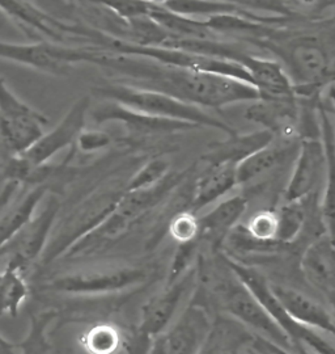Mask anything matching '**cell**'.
Wrapping results in <instances>:
<instances>
[{"label": "cell", "mask_w": 335, "mask_h": 354, "mask_svg": "<svg viewBox=\"0 0 335 354\" xmlns=\"http://www.w3.org/2000/svg\"><path fill=\"white\" fill-rule=\"evenodd\" d=\"M113 71L137 82L131 86L162 92L204 109H220L261 99L258 91L247 82L159 64L140 57L118 54Z\"/></svg>", "instance_id": "1"}, {"label": "cell", "mask_w": 335, "mask_h": 354, "mask_svg": "<svg viewBox=\"0 0 335 354\" xmlns=\"http://www.w3.org/2000/svg\"><path fill=\"white\" fill-rule=\"evenodd\" d=\"M285 68L298 97L314 99L335 82V26L296 32L275 30L250 39Z\"/></svg>", "instance_id": "2"}, {"label": "cell", "mask_w": 335, "mask_h": 354, "mask_svg": "<svg viewBox=\"0 0 335 354\" xmlns=\"http://www.w3.org/2000/svg\"><path fill=\"white\" fill-rule=\"evenodd\" d=\"M93 93L106 102H115L137 113L181 121L197 127H211L225 136L237 133L236 129L209 113L204 108L157 91L139 88L128 83H109L96 87Z\"/></svg>", "instance_id": "3"}, {"label": "cell", "mask_w": 335, "mask_h": 354, "mask_svg": "<svg viewBox=\"0 0 335 354\" xmlns=\"http://www.w3.org/2000/svg\"><path fill=\"white\" fill-rule=\"evenodd\" d=\"M225 266L227 270H222V273L216 274L213 279V291L224 311L233 317L238 324L254 330L262 340H266L288 353L298 351L286 332L274 322L261 302L249 290L248 286L237 277L227 263Z\"/></svg>", "instance_id": "4"}, {"label": "cell", "mask_w": 335, "mask_h": 354, "mask_svg": "<svg viewBox=\"0 0 335 354\" xmlns=\"http://www.w3.org/2000/svg\"><path fill=\"white\" fill-rule=\"evenodd\" d=\"M105 50L99 46H67L54 41L17 44L0 41V59L32 67L49 75H67L79 64L102 66Z\"/></svg>", "instance_id": "5"}, {"label": "cell", "mask_w": 335, "mask_h": 354, "mask_svg": "<svg viewBox=\"0 0 335 354\" xmlns=\"http://www.w3.org/2000/svg\"><path fill=\"white\" fill-rule=\"evenodd\" d=\"M225 263L237 277L248 286L249 290L256 295L265 310L273 317L274 322L286 332L287 336L296 345L300 354H304L305 348L311 349L316 354H335L334 344L329 342L323 333L301 326L287 314L286 310L275 298L270 282L258 270L231 259H225Z\"/></svg>", "instance_id": "6"}, {"label": "cell", "mask_w": 335, "mask_h": 354, "mask_svg": "<svg viewBox=\"0 0 335 354\" xmlns=\"http://www.w3.org/2000/svg\"><path fill=\"white\" fill-rule=\"evenodd\" d=\"M90 108V96H83L71 105L59 124L49 133H44L26 151L15 155V168L23 183L33 169L48 165L50 159L67 147H73L79 134L86 129V120Z\"/></svg>", "instance_id": "7"}, {"label": "cell", "mask_w": 335, "mask_h": 354, "mask_svg": "<svg viewBox=\"0 0 335 354\" xmlns=\"http://www.w3.org/2000/svg\"><path fill=\"white\" fill-rule=\"evenodd\" d=\"M46 125L45 114L21 102L0 77V138L11 156L26 151Z\"/></svg>", "instance_id": "8"}, {"label": "cell", "mask_w": 335, "mask_h": 354, "mask_svg": "<svg viewBox=\"0 0 335 354\" xmlns=\"http://www.w3.org/2000/svg\"><path fill=\"white\" fill-rule=\"evenodd\" d=\"M198 263L191 266L181 277L166 282L164 289L151 297L142 308L139 330L142 336L155 339L164 335L174 319L182 311L181 306L194 291L198 282Z\"/></svg>", "instance_id": "9"}, {"label": "cell", "mask_w": 335, "mask_h": 354, "mask_svg": "<svg viewBox=\"0 0 335 354\" xmlns=\"http://www.w3.org/2000/svg\"><path fill=\"white\" fill-rule=\"evenodd\" d=\"M124 189H108L92 197L87 203L79 207L63 223L62 228L55 234L54 241L46 250V260H52L70 250L75 243L84 238L90 231L112 214L124 196Z\"/></svg>", "instance_id": "10"}, {"label": "cell", "mask_w": 335, "mask_h": 354, "mask_svg": "<svg viewBox=\"0 0 335 354\" xmlns=\"http://www.w3.org/2000/svg\"><path fill=\"white\" fill-rule=\"evenodd\" d=\"M146 272L128 266H112L67 273L50 281L49 289L66 294H108L140 285Z\"/></svg>", "instance_id": "11"}, {"label": "cell", "mask_w": 335, "mask_h": 354, "mask_svg": "<svg viewBox=\"0 0 335 354\" xmlns=\"http://www.w3.org/2000/svg\"><path fill=\"white\" fill-rule=\"evenodd\" d=\"M325 175L326 155L321 134L301 137L285 188V201H298L313 194H320L323 192Z\"/></svg>", "instance_id": "12"}, {"label": "cell", "mask_w": 335, "mask_h": 354, "mask_svg": "<svg viewBox=\"0 0 335 354\" xmlns=\"http://www.w3.org/2000/svg\"><path fill=\"white\" fill-rule=\"evenodd\" d=\"M213 324L203 304H187L164 333L168 354H199L211 335Z\"/></svg>", "instance_id": "13"}, {"label": "cell", "mask_w": 335, "mask_h": 354, "mask_svg": "<svg viewBox=\"0 0 335 354\" xmlns=\"http://www.w3.org/2000/svg\"><path fill=\"white\" fill-rule=\"evenodd\" d=\"M300 140L274 138L267 146L254 152L237 165L238 187L266 183L267 178L282 172L287 165H294Z\"/></svg>", "instance_id": "14"}, {"label": "cell", "mask_w": 335, "mask_h": 354, "mask_svg": "<svg viewBox=\"0 0 335 354\" xmlns=\"http://www.w3.org/2000/svg\"><path fill=\"white\" fill-rule=\"evenodd\" d=\"M92 120L97 125L105 124V122H119L126 127L128 136L137 137V138H152V137H159V136H169V134H175L180 131L197 129V127H194L191 124H186V122L153 117L149 114L137 113V112L130 111L115 102H111L99 106L92 113Z\"/></svg>", "instance_id": "15"}, {"label": "cell", "mask_w": 335, "mask_h": 354, "mask_svg": "<svg viewBox=\"0 0 335 354\" xmlns=\"http://www.w3.org/2000/svg\"><path fill=\"white\" fill-rule=\"evenodd\" d=\"M0 10L15 21L54 42H61L67 36L90 39L93 35V29L64 23L28 0H0Z\"/></svg>", "instance_id": "16"}, {"label": "cell", "mask_w": 335, "mask_h": 354, "mask_svg": "<svg viewBox=\"0 0 335 354\" xmlns=\"http://www.w3.org/2000/svg\"><path fill=\"white\" fill-rule=\"evenodd\" d=\"M58 212V201L50 200L44 212L32 218L24 227L3 247L1 251L7 250V253H10L8 266L21 270L26 264L32 263L38 254L44 251V245L48 241L50 231Z\"/></svg>", "instance_id": "17"}, {"label": "cell", "mask_w": 335, "mask_h": 354, "mask_svg": "<svg viewBox=\"0 0 335 354\" xmlns=\"http://www.w3.org/2000/svg\"><path fill=\"white\" fill-rule=\"evenodd\" d=\"M301 111L298 99H258L249 102L244 117L249 122L260 125L275 138H298Z\"/></svg>", "instance_id": "18"}, {"label": "cell", "mask_w": 335, "mask_h": 354, "mask_svg": "<svg viewBox=\"0 0 335 354\" xmlns=\"http://www.w3.org/2000/svg\"><path fill=\"white\" fill-rule=\"evenodd\" d=\"M236 62L248 71L262 99H298L291 79L278 61L244 50Z\"/></svg>", "instance_id": "19"}, {"label": "cell", "mask_w": 335, "mask_h": 354, "mask_svg": "<svg viewBox=\"0 0 335 354\" xmlns=\"http://www.w3.org/2000/svg\"><path fill=\"white\" fill-rule=\"evenodd\" d=\"M270 288L275 298L294 320L304 327L316 329L334 339L335 323L330 310L298 289L271 282Z\"/></svg>", "instance_id": "20"}, {"label": "cell", "mask_w": 335, "mask_h": 354, "mask_svg": "<svg viewBox=\"0 0 335 354\" xmlns=\"http://www.w3.org/2000/svg\"><path fill=\"white\" fill-rule=\"evenodd\" d=\"M248 198L240 194L227 196L219 203H213L203 214H197L199 225V241L211 243L212 247L222 245L240 219L247 213Z\"/></svg>", "instance_id": "21"}, {"label": "cell", "mask_w": 335, "mask_h": 354, "mask_svg": "<svg viewBox=\"0 0 335 354\" xmlns=\"http://www.w3.org/2000/svg\"><path fill=\"white\" fill-rule=\"evenodd\" d=\"M300 268L305 279L327 297L335 294V241L327 234L305 248Z\"/></svg>", "instance_id": "22"}, {"label": "cell", "mask_w": 335, "mask_h": 354, "mask_svg": "<svg viewBox=\"0 0 335 354\" xmlns=\"http://www.w3.org/2000/svg\"><path fill=\"white\" fill-rule=\"evenodd\" d=\"M238 187L237 165L231 163L207 165L197 178L191 196V212L199 214L203 209L229 196Z\"/></svg>", "instance_id": "23"}, {"label": "cell", "mask_w": 335, "mask_h": 354, "mask_svg": "<svg viewBox=\"0 0 335 354\" xmlns=\"http://www.w3.org/2000/svg\"><path fill=\"white\" fill-rule=\"evenodd\" d=\"M318 120L326 155V175L320 196V216L326 234L335 241V125L323 108L318 109Z\"/></svg>", "instance_id": "24"}, {"label": "cell", "mask_w": 335, "mask_h": 354, "mask_svg": "<svg viewBox=\"0 0 335 354\" xmlns=\"http://www.w3.org/2000/svg\"><path fill=\"white\" fill-rule=\"evenodd\" d=\"M274 138L275 137L270 131L263 129L248 134L235 133L232 136H227L224 140L213 143L202 156V159L206 165L231 163L237 165L254 152L267 146L270 142H273Z\"/></svg>", "instance_id": "25"}, {"label": "cell", "mask_w": 335, "mask_h": 354, "mask_svg": "<svg viewBox=\"0 0 335 354\" xmlns=\"http://www.w3.org/2000/svg\"><path fill=\"white\" fill-rule=\"evenodd\" d=\"M318 194H313L304 200L285 201L276 209L278 234L276 241L280 244H291L298 241V236L307 226L312 203L317 201Z\"/></svg>", "instance_id": "26"}, {"label": "cell", "mask_w": 335, "mask_h": 354, "mask_svg": "<svg viewBox=\"0 0 335 354\" xmlns=\"http://www.w3.org/2000/svg\"><path fill=\"white\" fill-rule=\"evenodd\" d=\"M46 190L48 187L45 184L37 185L0 221V251L33 218L38 203L45 197Z\"/></svg>", "instance_id": "27"}, {"label": "cell", "mask_w": 335, "mask_h": 354, "mask_svg": "<svg viewBox=\"0 0 335 354\" xmlns=\"http://www.w3.org/2000/svg\"><path fill=\"white\" fill-rule=\"evenodd\" d=\"M162 7L171 12L198 20H206L212 16L225 13L253 15L229 0H166Z\"/></svg>", "instance_id": "28"}, {"label": "cell", "mask_w": 335, "mask_h": 354, "mask_svg": "<svg viewBox=\"0 0 335 354\" xmlns=\"http://www.w3.org/2000/svg\"><path fill=\"white\" fill-rule=\"evenodd\" d=\"M28 295V288L20 269L8 266L0 274V317L16 315Z\"/></svg>", "instance_id": "29"}, {"label": "cell", "mask_w": 335, "mask_h": 354, "mask_svg": "<svg viewBox=\"0 0 335 354\" xmlns=\"http://www.w3.org/2000/svg\"><path fill=\"white\" fill-rule=\"evenodd\" d=\"M90 4L112 12L117 19L128 23L142 17H149L156 4L147 0H86Z\"/></svg>", "instance_id": "30"}, {"label": "cell", "mask_w": 335, "mask_h": 354, "mask_svg": "<svg viewBox=\"0 0 335 354\" xmlns=\"http://www.w3.org/2000/svg\"><path fill=\"white\" fill-rule=\"evenodd\" d=\"M121 345V335L111 324H99L89 329L83 346L89 354H114Z\"/></svg>", "instance_id": "31"}, {"label": "cell", "mask_w": 335, "mask_h": 354, "mask_svg": "<svg viewBox=\"0 0 335 354\" xmlns=\"http://www.w3.org/2000/svg\"><path fill=\"white\" fill-rule=\"evenodd\" d=\"M171 172L172 169L168 160L162 158H153L140 169H137V174L127 181L124 189L137 190L149 188L160 183L162 178H165Z\"/></svg>", "instance_id": "32"}, {"label": "cell", "mask_w": 335, "mask_h": 354, "mask_svg": "<svg viewBox=\"0 0 335 354\" xmlns=\"http://www.w3.org/2000/svg\"><path fill=\"white\" fill-rule=\"evenodd\" d=\"M244 230L256 241L263 243H279L276 241L278 234V218L275 210H261L249 218Z\"/></svg>", "instance_id": "33"}, {"label": "cell", "mask_w": 335, "mask_h": 354, "mask_svg": "<svg viewBox=\"0 0 335 354\" xmlns=\"http://www.w3.org/2000/svg\"><path fill=\"white\" fill-rule=\"evenodd\" d=\"M199 239L197 241L180 243L178 248L174 253L173 261L169 270L168 282L181 277L191 266L197 264V254L199 250Z\"/></svg>", "instance_id": "34"}, {"label": "cell", "mask_w": 335, "mask_h": 354, "mask_svg": "<svg viewBox=\"0 0 335 354\" xmlns=\"http://www.w3.org/2000/svg\"><path fill=\"white\" fill-rule=\"evenodd\" d=\"M171 234L180 243L199 239L198 216L193 212H186L174 216L171 225Z\"/></svg>", "instance_id": "35"}, {"label": "cell", "mask_w": 335, "mask_h": 354, "mask_svg": "<svg viewBox=\"0 0 335 354\" xmlns=\"http://www.w3.org/2000/svg\"><path fill=\"white\" fill-rule=\"evenodd\" d=\"M111 143H112V137L108 133L102 130L84 129L79 134L75 146H77L80 151L90 153V152L99 151L102 149L109 147Z\"/></svg>", "instance_id": "36"}, {"label": "cell", "mask_w": 335, "mask_h": 354, "mask_svg": "<svg viewBox=\"0 0 335 354\" xmlns=\"http://www.w3.org/2000/svg\"><path fill=\"white\" fill-rule=\"evenodd\" d=\"M147 354H168V348H166V342H165L164 335L152 339V345H151Z\"/></svg>", "instance_id": "37"}, {"label": "cell", "mask_w": 335, "mask_h": 354, "mask_svg": "<svg viewBox=\"0 0 335 354\" xmlns=\"http://www.w3.org/2000/svg\"><path fill=\"white\" fill-rule=\"evenodd\" d=\"M0 354H17L15 345L0 336Z\"/></svg>", "instance_id": "38"}, {"label": "cell", "mask_w": 335, "mask_h": 354, "mask_svg": "<svg viewBox=\"0 0 335 354\" xmlns=\"http://www.w3.org/2000/svg\"><path fill=\"white\" fill-rule=\"evenodd\" d=\"M327 301H329V304H330V314H332V317H333V320H334L335 323V294L327 297Z\"/></svg>", "instance_id": "39"}, {"label": "cell", "mask_w": 335, "mask_h": 354, "mask_svg": "<svg viewBox=\"0 0 335 354\" xmlns=\"http://www.w3.org/2000/svg\"><path fill=\"white\" fill-rule=\"evenodd\" d=\"M28 1H30V3H33L35 6H37V3L39 1H45V3H51L52 6H55L57 3H58V0H28ZM38 7V6H37Z\"/></svg>", "instance_id": "40"}, {"label": "cell", "mask_w": 335, "mask_h": 354, "mask_svg": "<svg viewBox=\"0 0 335 354\" xmlns=\"http://www.w3.org/2000/svg\"><path fill=\"white\" fill-rule=\"evenodd\" d=\"M329 97L332 99V102H333V105H334L335 108V86H332L330 89H329Z\"/></svg>", "instance_id": "41"}, {"label": "cell", "mask_w": 335, "mask_h": 354, "mask_svg": "<svg viewBox=\"0 0 335 354\" xmlns=\"http://www.w3.org/2000/svg\"><path fill=\"white\" fill-rule=\"evenodd\" d=\"M149 3H153V4H159V6H162L166 0H147Z\"/></svg>", "instance_id": "42"}, {"label": "cell", "mask_w": 335, "mask_h": 354, "mask_svg": "<svg viewBox=\"0 0 335 354\" xmlns=\"http://www.w3.org/2000/svg\"><path fill=\"white\" fill-rule=\"evenodd\" d=\"M334 340H335V336H334Z\"/></svg>", "instance_id": "43"}]
</instances>
